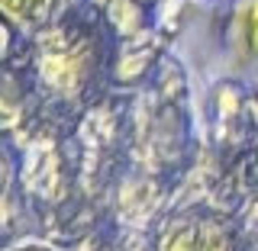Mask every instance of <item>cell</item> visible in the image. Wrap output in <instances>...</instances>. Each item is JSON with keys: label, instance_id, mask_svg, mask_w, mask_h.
Segmentation results:
<instances>
[{"label": "cell", "instance_id": "obj_1", "mask_svg": "<svg viewBox=\"0 0 258 251\" xmlns=\"http://www.w3.org/2000/svg\"><path fill=\"white\" fill-rule=\"evenodd\" d=\"M165 251H220L216 241L200 229H184V232H174L171 238L165 241Z\"/></svg>", "mask_w": 258, "mask_h": 251}, {"label": "cell", "instance_id": "obj_2", "mask_svg": "<svg viewBox=\"0 0 258 251\" xmlns=\"http://www.w3.org/2000/svg\"><path fill=\"white\" fill-rule=\"evenodd\" d=\"M52 4L55 0H0V10H7L23 23H32V20H42L52 10Z\"/></svg>", "mask_w": 258, "mask_h": 251}]
</instances>
